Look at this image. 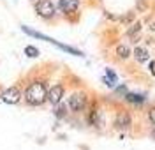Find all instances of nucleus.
Here are the masks:
<instances>
[{"instance_id": "nucleus-1", "label": "nucleus", "mask_w": 155, "mask_h": 150, "mask_svg": "<svg viewBox=\"0 0 155 150\" xmlns=\"http://www.w3.org/2000/svg\"><path fill=\"white\" fill-rule=\"evenodd\" d=\"M25 99L28 104L32 106H41L44 101H48V90H46V85L42 81H34L30 83L27 92H25Z\"/></svg>"}, {"instance_id": "nucleus-2", "label": "nucleus", "mask_w": 155, "mask_h": 150, "mask_svg": "<svg viewBox=\"0 0 155 150\" xmlns=\"http://www.w3.org/2000/svg\"><path fill=\"white\" fill-rule=\"evenodd\" d=\"M85 106H87V95L83 92H76V94H72L69 97V108L72 111H76V113L78 111H83Z\"/></svg>"}, {"instance_id": "nucleus-3", "label": "nucleus", "mask_w": 155, "mask_h": 150, "mask_svg": "<svg viewBox=\"0 0 155 150\" xmlns=\"http://www.w3.org/2000/svg\"><path fill=\"white\" fill-rule=\"evenodd\" d=\"M35 11H37L39 16H42V18H51V16H55V5H53L51 0H41V2H37Z\"/></svg>"}, {"instance_id": "nucleus-4", "label": "nucleus", "mask_w": 155, "mask_h": 150, "mask_svg": "<svg viewBox=\"0 0 155 150\" xmlns=\"http://www.w3.org/2000/svg\"><path fill=\"white\" fill-rule=\"evenodd\" d=\"M19 99H21V92L16 87H11V88L4 90V94H2V101L5 104H18Z\"/></svg>"}, {"instance_id": "nucleus-5", "label": "nucleus", "mask_w": 155, "mask_h": 150, "mask_svg": "<svg viewBox=\"0 0 155 150\" xmlns=\"http://www.w3.org/2000/svg\"><path fill=\"white\" fill-rule=\"evenodd\" d=\"M62 97H64V87H62V85H53L48 92V101L51 104L57 106V104H60Z\"/></svg>"}, {"instance_id": "nucleus-6", "label": "nucleus", "mask_w": 155, "mask_h": 150, "mask_svg": "<svg viewBox=\"0 0 155 150\" xmlns=\"http://www.w3.org/2000/svg\"><path fill=\"white\" fill-rule=\"evenodd\" d=\"M129 127H130V115L125 113V111H120L116 115V129L127 131Z\"/></svg>"}, {"instance_id": "nucleus-7", "label": "nucleus", "mask_w": 155, "mask_h": 150, "mask_svg": "<svg viewBox=\"0 0 155 150\" xmlns=\"http://www.w3.org/2000/svg\"><path fill=\"white\" fill-rule=\"evenodd\" d=\"M60 9L64 11V12H74L78 9V5H79V0H60Z\"/></svg>"}, {"instance_id": "nucleus-8", "label": "nucleus", "mask_w": 155, "mask_h": 150, "mask_svg": "<svg viewBox=\"0 0 155 150\" xmlns=\"http://www.w3.org/2000/svg\"><path fill=\"white\" fill-rule=\"evenodd\" d=\"M125 99L129 102H134V104H141V102H145V95H141V94H125Z\"/></svg>"}, {"instance_id": "nucleus-9", "label": "nucleus", "mask_w": 155, "mask_h": 150, "mask_svg": "<svg viewBox=\"0 0 155 150\" xmlns=\"http://www.w3.org/2000/svg\"><path fill=\"white\" fill-rule=\"evenodd\" d=\"M134 55H136V60H137V62H146V60L150 58V57H148V51H146L145 48H136Z\"/></svg>"}, {"instance_id": "nucleus-10", "label": "nucleus", "mask_w": 155, "mask_h": 150, "mask_svg": "<svg viewBox=\"0 0 155 150\" xmlns=\"http://www.w3.org/2000/svg\"><path fill=\"white\" fill-rule=\"evenodd\" d=\"M116 55H118L120 58H129V57H130V48H129V46H124V44H120V46L116 48Z\"/></svg>"}, {"instance_id": "nucleus-11", "label": "nucleus", "mask_w": 155, "mask_h": 150, "mask_svg": "<svg viewBox=\"0 0 155 150\" xmlns=\"http://www.w3.org/2000/svg\"><path fill=\"white\" fill-rule=\"evenodd\" d=\"M106 72H107V78H104V81H106V85L113 87V85L116 83V74H115V72H113L111 69H107Z\"/></svg>"}, {"instance_id": "nucleus-12", "label": "nucleus", "mask_w": 155, "mask_h": 150, "mask_svg": "<svg viewBox=\"0 0 155 150\" xmlns=\"http://www.w3.org/2000/svg\"><path fill=\"white\" fill-rule=\"evenodd\" d=\"M25 55L30 57V58H35V57H39V50L34 48V46H27V48H25Z\"/></svg>"}, {"instance_id": "nucleus-13", "label": "nucleus", "mask_w": 155, "mask_h": 150, "mask_svg": "<svg viewBox=\"0 0 155 150\" xmlns=\"http://www.w3.org/2000/svg\"><path fill=\"white\" fill-rule=\"evenodd\" d=\"M148 118H150V122L155 125V108H152V110H150V113H148Z\"/></svg>"}, {"instance_id": "nucleus-14", "label": "nucleus", "mask_w": 155, "mask_h": 150, "mask_svg": "<svg viewBox=\"0 0 155 150\" xmlns=\"http://www.w3.org/2000/svg\"><path fill=\"white\" fill-rule=\"evenodd\" d=\"M137 30H139V23H136L134 27H132V28L129 30V35H134V34L137 32Z\"/></svg>"}, {"instance_id": "nucleus-15", "label": "nucleus", "mask_w": 155, "mask_h": 150, "mask_svg": "<svg viewBox=\"0 0 155 150\" xmlns=\"http://www.w3.org/2000/svg\"><path fill=\"white\" fill-rule=\"evenodd\" d=\"M64 111H65V108H64V106H60V108L57 110V117H64Z\"/></svg>"}, {"instance_id": "nucleus-16", "label": "nucleus", "mask_w": 155, "mask_h": 150, "mask_svg": "<svg viewBox=\"0 0 155 150\" xmlns=\"http://www.w3.org/2000/svg\"><path fill=\"white\" fill-rule=\"evenodd\" d=\"M152 30H155V23H153V25H152Z\"/></svg>"}, {"instance_id": "nucleus-17", "label": "nucleus", "mask_w": 155, "mask_h": 150, "mask_svg": "<svg viewBox=\"0 0 155 150\" xmlns=\"http://www.w3.org/2000/svg\"><path fill=\"white\" fill-rule=\"evenodd\" d=\"M153 138H155V131H153Z\"/></svg>"}]
</instances>
